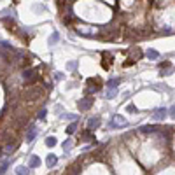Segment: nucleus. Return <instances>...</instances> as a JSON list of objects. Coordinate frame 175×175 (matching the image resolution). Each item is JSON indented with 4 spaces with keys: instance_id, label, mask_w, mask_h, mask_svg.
Masks as SVG:
<instances>
[{
    "instance_id": "f257e3e1",
    "label": "nucleus",
    "mask_w": 175,
    "mask_h": 175,
    "mask_svg": "<svg viewBox=\"0 0 175 175\" xmlns=\"http://www.w3.org/2000/svg\"><path fill=\"white\" fill-rule=\"evenodd\" d=\"M93 102H95V100H93L91 96H88V98H82V100L79 102V111H81V112H86V111H90V109L93 107Z\"/></svg>"
},
{
    "instance_id": "f03ea898",
    "label": "nucleus",
    "mask_w": 175,
    "mask_h": 175,
    "mask_svg": "<svg viewBox=\"0 0 175 175\" xmlns=\"http://www.w3.org/2000/svg\"><path fill=\"white\" fill-rule=\"evenodd\" d=\"M166 114H168L166 109L165 107H159V109H156V111L152 112V119H154V121H165Z\"/></svg>"
},
{
    "instance_id": "7ed1b4c3",
    "label": "nucleus",
    "mask_w": 175,
    "mask_h": 175,
    "mask_svg": "<svg viewBox=\"0 0 175 175\" xmlns=\"http://www.w3.org/2000/svg\"><path fill=\"white\" fill-rule=\"evenodd\" d=\"M124 124H126V119L123 116H119V114H116L112 117V121L109 123V126H111V128H117V126H124Z\"/></svg>"
},
{
    "instance_id": "20e7f679",
    "label": "nucleus",
    "mask_w": 175,
    "mask_h": 175,
    "mask_svg": "<svg viewBox=\"0 0 175 175\" xmlns=\"http://www.w3.org/2000/svg\"><path fill=\"white\" fill-rule=\"evenodd\" d=\"M37 133H39V130H37V126H30L28 130H26V135H25V140L30 144V142H33V138L37 137Z\"/></svg>"
},
{
    "instance_id": "39448f33",
    "label": "nucleus",
    "mask_w": 175,
    "mask_h": 175,
    "mask_svg": "<svg viewBox=\"0 0 175 175\" xmlns=\"http://www.w3.org/2000/svg\"><path fill=\"white\" fill-rule=\"evenodd\" d=\"M88 86H90L91 91H100V86H102L100 77H96V79H88Z\"/></svg>"
},
{
    "instance_id": "423d86ee",
    "label": "nucleus",
    "mask_w": 175,
    "mask_h": 175,
    "mask_svg": "<svg viewBox=\"0 0 175 175\" xmlns=\"http://www.w3.org/2000/svg\"><path fill=\"white\" fill-rule=\"evenodd\" d=\"M35 69H30V70H25L23 72V79L26 81V84H30V82H33L35 81Z\"/></svg>"
},
{
    "instance_id": "0eeeda50",
    "label": "nucleus",
    "mask_w": 175,
    "mask_h": 175,
    "mask_svg": "<svg viewBox=\"0 0 175 175\" xmlns=\"http://www.w3.org/2000/svg\"><path fill=\"white\" fill-rule=\"evenodd\" d=\"M102 67L105 70H109L112 67V54H109V53H103V61H102Z\"/></svg>"
},
{
    "instance_id": "6e6552de",
    "label": "nucleus",
    "mask_w": 175,
    "mask_h": 175,
    "mask_svg": "<svg viewBox=\"0 0 175 175\" xmlns=\"http://www.w3.org/2000/svg\"><path fill=\"white\" fill-rule=\"evenodd\" d=\"M159 128H156V126H151V124H147V126H142L140 128V131L142 133H156Z\"/></svg>"
},
{
    "instance_id": "1a4fd4ad",
    "label": "nucleus",
    "mask_w": 175,
    "mask_h": 175,
    "mask_svg": "<svg viewBox=\"0 0 175 175\" xmlns=\"http://www.w3.org/2000/svg\"><path fill=\"white\" fill-rule=\"evenodd\" d=\"M145 56H147L149 60H158V58H159V53H158L156 49H147V51H145Z\"/></svg>"
},
{
    "instance_id": "9d476101",
    "label": "nucleus",
    "mask_w": 175,
    "mask_h": 175,
    "mask_svg": "<svg viewBox=\"0 0 175 175\" xmlns=\"http://www.w3.org/2000/svg\"><path fill=\"white\" fill-rule=\"evenodd\" d=\"M100 126V117H91L90 121H88V128L93 130V128H98Z\"/></svg>"
},
{
    "instance_id": "9b49d317",
    "label": "nucleus",
    "mask_w": 175,
    "mask_h": 175,
    "mask_svg": "<svg viewBox=\"0 0 175 175\" xmlns=\"http://www.w3.org/2000/svg\"><path fill=\"white\" fill-rule=\"evenodd\" d=\"M56 163H58V158H56L54 154H49V156H47V159H46V165H47L49 168H53Z\"/></svg>"
},
{
    "instance_id": "f8f14e48",
    "label": "nucleus",
    "mask_w": 175,
    "mask_h": 175,
    "mask_svg": "<svg viewBox=\"0 0 175 175\" xmlns=\"http://www.w3.org/2000/svg\"><path fill=\"white\" fill-rule=\"evenodd\" d=\"M39 165H40V159H39L37 156H32V158H30V163H28V166H30V168H37Z\"/></svg>"
},
{
    "instance_id": "ddd939ff",
    "label": "nucleus",
    "mask_w": 175,
    "mask_h": 175,
    "mask_svg": "<svg viewBox=\"0 0 175 175\" xmlns=\"http://www.w3.org/2000/svg\"><path fill=\"white\" fill-rule=\"evenodd\" d=\"M116 95H117V88H109V91L105 93L107 98H116Z\"/></svg>"
},
{
    "instance_id": "4468645a",
    "label": "nucleus",
    "mask_w": 175,
    "mask_h": 175,
    "mask_svg": "<svg viewBox=\"0 0 175 175\" xmlns=\"http://www.w3.org/2000/svg\"><path fill=\"white\" fill-rule=\"evenodd\" d=\"M16 173L18 175H26V173H30V170H28V166H18L16 168Z\"/></svg>"
},
{
    "instance_id": "2eb2a0df",
    "label": "nucleus",
    "mask_w": 175,
    "mask_h": 175,
    "mask_svg": "<svg viewBox=\"0 0 175 175\" xmlns=\"http://www.w3.org/2000/svg\"><path fill=\"white\" fill-rule=\"evenodd\" d=\"M56 144H58V140H56L54 137H47V138H46V145H47V147H54Z\"/></svg>"
},
{
    "instance_id": "dca6fc26",
    "label": "nucleus",
    "mask_w": 175,
    "mask_h": 175,
    "mask_svg": "<svg viewBox=\"0 0 175 175\" xmlns=\"http://www.w3.org/2000/svg\"><path fill=\"white\" fill-rule=\"evenodd\" d=\"M119 82H121V79H119V77H114V79L109 81V88H117Z\"/></svg>"
},
{
    "instance_id": "f3484780",
    "label": "nucleus",
    "mask_w": 175,
    "mask_h": 175,
    "mask_svg": "<svg viewBox=\"0 0 175 175\" xmlns=\"http://www.w3.org/2000/svg\"><path fill=\"white\" fill-rule=\"evenodd\" d=\"M58 39H60V35H58V32H54V33L49 37V44H51V46H54V44L58 42Z\"/></svg>"
},
{
    "instance_id": "a211bd4d",
    "label": "nucleus",
    "mask_w": 175,
    "mask_h": 175,
    "mask_svg": "<svg viewBox=\"0 0 175 175\" xmlns=\"http://www.w3.org/2000/svg\"><path fill=\"white\" fill-rule=\"evenodd\" d=\"M75 130H77V123L74 121V123H72V124H70V126H69L67 130H65V131H67V133H69V135H72V133H74V131H75Z\"/></svg>"
},
{
    "instance_id": "6ab92c4d",
    "label": "nucleus",
    "mask_w": 175,
    "mask_h": 175,
    "mask_svg": "<svg viewBox=\"0 0 175 175\" xmlns=\"http://www.w3.org/2000/svg\"><path fill=\"white\" fill-rule=\"evenodd\" d=\"M70 149H72V140H65V142H63V151L67 152V151H70Z\"/></svg>"
},
{
    "instance_id": "aec40b11",
    "label": "nucleus",
    "mask_w": 175,
    "mask_h": 175,
    "mask_svg": "<svg viewBox=\"0 0 175 175\" xmlns=\"http://www.w3.org/2000/svg\"><path fill=\"white\" fill-rule=\"evenodd\" d=\"M61 117H63V119H69V121H75V119H77L75 114H63Z\"/></svg>"
},
{
    "instance_id": "412c9836",
    "label": "nucleus",
    "mask_w": 175,
    "mask_h": 175,
    "mask_svg": "<svg viewBox=\"0 0 175 175\" xmlns=\"http://www.w3.org/2000/svg\"><path fill=\"white\" fill-rule=\"evenodd\" d=\"M75 67H77V61H70V63H67V70H75Z\"/></svg>"
},
{
    "instance_id": "4be33fe9",
    "label": "nucleus",
    "mask_w": 175,
    "mask_h": 175,
    "mask_svg": "<svg viewBox=\"0 0 175 175\" xmlns=\"http://www.w3.org/2000/svg\"><path fill=\"white\" fill-rule=\"evenodd\" d=\"M126 111H128V112H137V107H135L133 103H130V105L126 107Z\"/></svg>"
},
{
    "instance_id": "5701e85b",
    "label": "nucleus",
    "mask_w": 175,
    "mask_h": 175,
    "mask_svg": "<svg viewBox=\"0 0 175 175\" xmlns=\"http://www.w3.org/2000/svg\"><path fill=\"white\" fill-rule=\"evenodd\" d=\"M168 114H170V117H172V119H175V105H172V107H170Z\"/></svg>"
},
{
    "instance_id": "b1692460",
    "label": "nucleus",
    "mask_w": 175,
    "mask_h": 175,
    "mask_svg": "<svg viewBox=\"0 0 175 175\" xmlns=\"http://www.w3.org/2000/svg\"><path fill=\"white\" fill-rule=\"evenodd\" d=\"M37 117H39V119H40V121H42V119H44V117H46V109H42V111H40V112H39V116H37Z\"/></svg>"
},
{
    "instance_id": "393cba45",
    "label": "nucleus",
    "mask_w": 175,
    "mask_h": 175,
    "mask_svg": "<svg viewBox=\"0 0 175 175\" xmlns=\"http://www.w3.org/2000/svg\"><path fill=\"white\" fill-rule=\"evenodd\" d=\"M14 149H16V145H7V147H5V151H7V152H12Z\"/></svg>"
},
{
    "instance_id": "a878e982",
    "label": "nucleus",
    "mask_w": 175,
    "mask_h": 175,
    "mask_svg": "<svg viewBox=\"0 0 175 175\" xmlns=\"http://www.w3.org/2000/svg\"><path fill=\"white\" fill-rule=\"evenodd\" d=\"M54 77H56V81H60V79H61V77H63V75H61V74H60V72H56V75H54Z\"/></svg>"
}]
</instances>
